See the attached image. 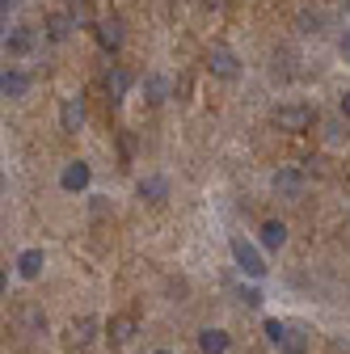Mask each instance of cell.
<instances>
[{
    "label": "cell",
    "instance_id": "obj_1",
    "mask_svg": "<svg viewBox=\"0 0 350 354\" xmlns=\"http://www.w3.org/2000/svg\"><path fill=\"white\" fill-rule=\"evenodd\" d=\"M228 249H232V261L241 266V274H249V279H266V257H261V249H257L253 241L232 236Z\"/></svg>",
    "mask_w": 350,
    "mask_h": 354
},
{
    "label": "cell",
    "instance_id": "obj_2",
    "mask_svg": "<svg viewBox=\"0 0 350 354\" xmlns=\"http://www.w3.org/2000/svg\"><path fill=\"white\" fill-rule=\"evenodd\" d=\"M313 106H279L275 110V127L279 131H291V136H304V131L313 127Z\"/></svg>",
    "mask_w": 350,
    "mask_h": 354
},
{
    "label": "cell",
    "instance_id": "obj_3",
    "mask_svg": "<svg viewBox=\"0 0 350 354\" xmlns=\"http://www.w3.org/2000/svg\"><path fill=\"white\" fill-rule=\"evenodd\" d=\"M270 186H275L279 198H300L304 186H308V177H304V169H295V165H283V169L270 177Z\"/></svg>",
    "mask_w": 350,
    "mask_h": 354
},
{
    "label": "cell",
    "instance_id": "obj_4",
    "mask_svg": "<svg viewBox=\"0 0 350 354\" xmlns=\"http://www.w3.org/2000/svg\"><path fill=\"white\" fill-rule=\"evenodd\" d=\"M207 68H211V76H220V80H237L241 76V59H237L232 47H211L207 51Z\"/></svg>",
    "mask_w": 350,
    "mask_h": 354
},
{
    "label": "cell",
    "instance_id": "obj_5",
    "mask_svg": "<svg viewBox=\"0 0 350 354\" xmlns=\"http://www.w3.org/2000/svg\"><path fill=\"white\" fill-rule=\"evenodd\" d=\"M30 51H34V30H30V26L5 30V55H9V59H26Z\"/></svg>",
    "mask_w": 350,
    "mask_h": 354
},
{
    "label": "cell",
    "instance_id": "obj_6",
    "mask_svg": "<svg viewBox=\"0 0 350 354\" xmlns=\"http://www.w3.org/2000/svg\"><path fill=\"white\" fill-rule=\"evenodd\" d=\"M89 177H93V169L84 165V160H68V165H64V173H59V186H64L68 194H76V190L89 186Z\"/></svg>",
    "mask_w": 350,
    "mask_h": 354
},
{
    "label": "cell",
    "instance_id": "obj_7",
    "mask_svg": "<svg viewBox=\"0 0 350 354\" xmlns=\"http://www.w3.org/2000/svg\"><path fill=\"white\" fill-rule=\"evenodd\" d=\"M140 93H144V102L148 106H160V102H169V80L160 76V72H148V76H140Z\"/></svg>",
    "mask_w": 350,
    "mask_h": 354
},
{
    "label": "cell",
    "instance_id": "obj_8",
    "mask_svg": "<svg viewBox=\"0 0 350 354\" xmlns=\"http://www.w3.org/2000/svg\"><path fill=\"white\" fill-rule=\"evenodd\" d=\"M136 194L144 198V203H165L169 198V177H160V173H148V177H140V186H136Z\"/></svg>",
    "mask_w": 350,
    "mask_h": 354
},
{
    "label": "cell",
    "instance_id": "obj_9",
    "mask_svg": "<svg viewBox=\"0 0 350 354\" xmlns=\"http://www.w3.org/2000/svg\"><path fill=\"white\" fill-rule=\"evenodd\" d=\"M257 245L270 249V253L283 249V245H287V224H283V219H266V224L257 228Z\"/></svg>",
    "mask_w": 350,
    "mask_h": 354
},
{
    "label": "cell",
    "instance_id": "obj_10",
    "mask_svg": "<svg viewBox=\"0 0 350 354\" xmlns=\"http://www.w3.org/2000/svg\"><path fill=\"white\" fill-rule=\"evenodd\" d=\"M59 127L68 131V136H76V131L84 127V102H80V97H64V106H59Z\"/></svg>",
    "mask_w": 350,
    "mask_h": 354
},
{
    "label": "cell",
    "instance_id": "obj_11",
    "mask_svg": "<svg viewBox=\"0 0 350 354\" xmlns=\"http://www.w3.org/2000/svg\"><path fill=\"white\" fill-rule=\"evenodd\" d=\"M93 34H98V42L106 51H118L122 47V21L118 17H102L98 26H93Z\"/></svg>",
    "mask_w": 350,
    "mask_h": 354
},
{
    "label": "cell",
    "instance_id": "obj_12",
    "mask_svg": "<svg viewBox=\"0 0 350 354\" xmlns=\"http://www.w3.org/2000/svg\"><path fill=\"white\" fill-rule=\"evenodd\" d=\"M0 93L5 97H26L30 93V76L21 68H5V76H0Z\"/></svg>",
    "mask_w": 350,
    "mask_h": 354
},
{
    "label": "cell",
    "instance_id": "obj_13",
    "mask_svg": "<svg viewBox=\"0 0 350 354\" xmlns=\"http://www.w3.org/2000/svg\"><path fill=\"white\" fill-rule=\"evenodd\" d=\"M93 337H98V321H93V317H80V321L72 325V333H68V342H72L76 350H89Z\"/></svg>",
    "mask_w": 350,
    "mask_h": 354
},
{
    "label": "cell",
    "instance_id": "obj_14",
    "mask_svg": "<svg viewBox=\"0 0 350 354\" xmlns=\"http://www.w3.org/2000/svg\"><path fill=\"white\" fill-rule=\"evenodd\" d=\"M127 88H131V72H127V68H110V72H106V93H110L114 106L127 97Z\"/></svg>",
    "mask_w": 350,
    "mask_h": 354
},
{
    "label": "cell",
    "instance_id": "obj_15",
    "mask_svg": "<svg viewBox=\"0 0 350 354\" xmlns=\"http://www.w3.org/2000/svg\"><path fill=\"white\" fill-rule=\"evenodd\" d=\"M42 266H47L42 249H21V257H17V274H21V279H38Z\"/></svg>",
    "mask_w": 350,
    "mask_h": 354
},
{
    "label": "cell",
    "instance_id": "obj_16",
    "mask_svg": "<svg viewBox=\"0 0 350 354\" xmlns=\"http://www.w3.org/2000/svg\"><path fill=\"white\" fill-rule=\"evenodd\" d=\"M228 346H232V337H228L224 329H203V333H199V350H203V354H224Z\"/></svg>",
    "mask_w": 350,
    "mask_h": 354
},
{
    "label": "cell",
    "instance_id": "obj_17",
    "mask_svg": "<svg viewBox=\"0 0 350 354\" xmlns=\"http://www.w3.org/2000/svg\"><path fill=\"white\" fill-rule=\"evenodd\" d=\"M72 30H76L72 13H51V17H47V38H51V42H64Z\"/></svg>",
    "mask_w": 350,
    "mask_h": 354
},
{
    "label": "cell",
    "instance_id": "obj_18",
    "mask_svg": "<svg viewBox=\"0 0 350 354\" xmlns=\"http://www.w3.org/2000/svg\"><path fill=\"white\" fill-rule=\"evenodd\" d=\"M106 333H110V342H131V337H136V317H114L110 325H106Z\"/></svg>",
    "mask_w": 350,
    "mask_h": 354
},
{
    "label": "cell",
    "instance_id": "obj_19",
    "mask_svg": "<svg viewBox=\"0 0 350 354\" xmlns=\"http://www.w3.org/2000/svg\"><path fill=\"white\" fill-rule=\"evenodd\" d=\"M291 329H295L291 321H266V342L283 350V346H287V337H291Z\"/></svg>",
    "mask_w": 350,
    "mask_h": 354
},
{
    "label": "cell",
    "instance_id": "obj_20",
    "mask_svg": "<svg viewBox=\"0 0 350 354\" xmlns=\"http://www.w3.org/2000/svg\"><path fill=\"white\" fill-rule=\"evenodd\" d=\"M279 354H308V329L295 325V329H291V337H287V346H283Z\"/></svg>",
    "mask_w": 350,
    "mask_h": 354
},
{
    "label": "cell",
    "instance_id": "obj_21",
    "mask_svg": "<svg viewBox=\"0 0 350 354\" xmlns=\"http://www.w3.org/2000/svg\"><path fill=\"white\" fill-rule=\"evenodd\" d=\"M72 21L76 26H98V17H93V5H89V0H72Z\"/></svg>",
    "mask_w": 350,
    "mask_h": 354
},
{
    "label": "cell",
    "instance_id": "obj_22",
    "mask_svg": "<svg viewBox=\"0 0 350 354\" xmlns=\"http://www.w3.org/2000/svg\"><path fill=\"white\" fill-rule=\"evenodd\" d=\"M295 26H300L304 34H321V26H325V17H321V13H300V17H295Z\"/></svg>",
    "mask_w": 350,
    "mask_h": 354
},
{
    "label": "cell",
    "instance_id": "obj_23",
    "mask_svg": "<svg viewBox=\"0 0 350 354\" xmlns=\"http://www.w3.org/2000/svg\"><path fill=\"white\" fill-rule=\"evenodd\" d=\"M237 295H241V304H249V308H257V304H261V291H257V287H241Z\"/></svg>",
    "mask_w": 350,
    "mask_h": 354
},
{
    "label": "cell",
    "instance_id": "obj_24",
    "mask_svg": "<svg viewBox=\"0 0 350 354\" xmlns=\"http://www.w3.org/2000/svg\"><path fill=\"white\" fill-rule=\"evenodd\" d=\"M338 110H342V118H350V88L342 93V102H338Z\"/></svg>",
    "mask_w": 350,
    "mask_h": 354
},
{
    "label": "cell",
    "instance_id": "obj_25",
    "mask_svg": "<svg viewBox=\"0 0 350 354\" xmlns=\"http://www.w3.org/2000/svg\"><path fill=\"white\" fill-rule=\"evenodd\" d=\"M342 59H346V64H350V30H346V34H342Z\"/></svg>",
    "mask_w": 350,
    "mask_h": 354
},
{
    "label": "cell",
    "instance_id": "obj_26",
    "mask_svg": "<svg viewBox=\"0 0 350 354\" xmlns=\"http://www.w3.org/2000/svg\"><path fill=\"white\" fill-rule=\"evenodd\" d=\"M21 0H0V13H9V9H17Z\"/></svg>",
    "mask_w": 350,
    "mask_h": 354
},
{
    "label": "cell",
    "instance_id": "obj_27",
    "mask_svg": "<svg viewBox=\"0 0 350 354\" xmlns=\"http://www.w3.org/2000/svg\"><path fill=\"white\" fill-rule=\"evenodd\" d=\"M156 354H173V350H156Z\"/></svg>",
    "mask_w": 350,
    "mask_h": 354
},
{
    "label": "cell",
    "instance_id": "obj_28",
    "mask_svg": "<svg viewBox=\"0 0 350 354\" xmlns=\"http://www.w3.org/2000/svg\"><path fill=\"white\" fill-rule=\"evenodd\" d=\"M346 9H350V0H346Z\"/></svg>",
    "mask_w": 350,
    "mask_h": 354
}]
</instances>
